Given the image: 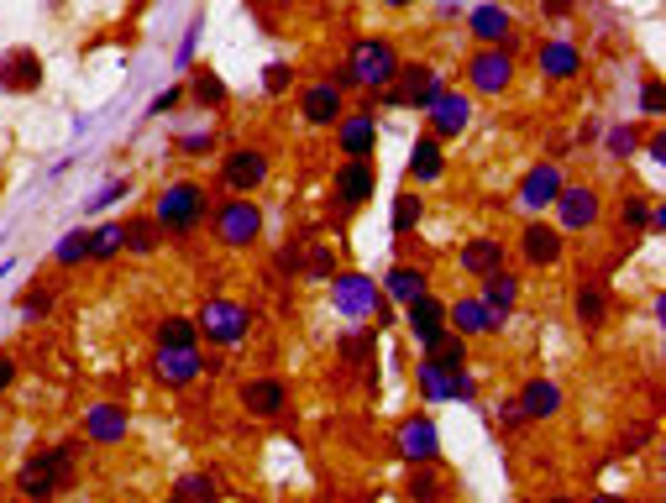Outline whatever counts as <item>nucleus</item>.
<instances>
[{"mask_svg":"<svg viewBox=\"0 0 666 503\" xmlns=\"http://www.w3.org/2000/svg\"><path fill=\"white\" fill-rule=\"evenodd\" d=\"M640 111H645V116H662V79H656V74L640 79Z\"/></svg>","mask_w":666,"mask_h":503,"instance_id":"obj_46","label":"nucleus"},{"mask_svg":"<svg viewBox=\"0 0 666 503\" xmlns=\"http://www.w3.org/2000/svg\"><path fill=\"white\" fill-rule=\"evenodd\" d=\"M378 189V168L373 158H341V168H331V205L336 210H363Z\"/></svg>","mask_w":666,"mask_h":503,"instance_id":"obj_16","label":"nucleus"},{"mask_svg":"<svg viewBox=\"0 0 666 503\" xmlns=\"http://www.w3.org/2000/svg\"><path fill=\"white\" fill-rule=\"evenodd\" d=\"M504 263H510L504 237H467L462 252H456V267H462L467 278H483V273H493V267H504Z\"/></svg>","mask_w":666,"mask_h":503,"instance_id":"obj_29","label":"nucleus"},{"mask_svg":"<svg viewBox=\"0 0 666 503\" xmlns=\"http://www.w3.org/2000/svg\"><path fill=\"white\" fill-rule=\"evenodd\" d=\"M152 347H200L194 315H163V320L152 326Z\"/></svg>","mask_w":666,"mask_h":503,"instance_id":"obj_39","label":"nucleus"},{"mask_svg":"<svg viewBox=\"0 0 666 503\" xmlns=\"http://www.w3.org/2000/svg\"><path fill=\"white\" fill-rule=\"evenodd\" d=\"M122 237H126V252H131V257H152V252L168 241V237H163V226L152 221V210H148V215H126Z\"/></svg>","mask_w":666,"mask_h":503,"instance_id":"obj_36","label":"nucleus"},{"mask_svg":"<svg viewBox=\"0 0 666 503\" xmlns=\"http://www.w3.org/2000/svg\"><path fill=\"white\" fill-rule=\"evenodd\" d=\"M389 11H410V5H420V0H384Z\"/></svg>","mask_w":666,"mask_h":503,"instance_id":"obj_53","label":"nucleus"},{"mask_svg":"<svg viewBox=\"0 0 666 503\" xmlns=\"http://www.w3.org/2000/svg\"><path fill=\"white\" fill-rule=\"evenodd\" d=\"M336 356H341L347 373H367V367L378 362V336H373V330H347V336L336 341Z\"/></svg>","mask_w":666,"mask_h":503,"instance_id":"obj_38","label":"nucleus"},{"mask_svg":"<svg viewBox=\"0 0 666 503\" xmlns=\"http://www.w3.org/2000/svg\"><path fill=\"white\" fill-rule=\"evenodd\" d=\"M42 85H48V68H42L37 48L16 42V48L0 53V95H37Z\"/></svg>","mask_w":666,"mask_h":503,"instance_id":"obj_18","label":"nucleus"},{"mask_svg":"<svg viewBox=\"0 0 666 503\" xmlns=\"http://www.w3.org/2000/svg\"><path fill=\"white\" fill-rule=\"evenodd\" d=\"M614 221H619V231L636 241V237H645V231H662V205H651L645 194H619V210H614Z\"/></svg>","mask_w":666,"mask_h":503,"instance_id":"obj_31","label":"nucleus"},{"mask_svg":"<svg viewBox=\"0 0 666 503\" xmlns=\"http://www.w3.org/2000/svg\"><path fill=\"white\" fill-rule=\"evenodd\" d=\"M478 284H483V289H478V299L488 304V315H493V320L504 326V320H510V315L519 310V294H525V278H519L515 267L504 263V267H493V273H483Z\"/></svg>","mask_w":666,"mask_h":503,"instance_id":"obj_26","label":"nucleus"},{"mask_svg":"<svg viewBox=\"0 0 666 503\" xmlns=\"http://www.w3.org/2000/svg\"><path fill=\"white\" fill-rule=\"evenodd\" d=\"M237 404H242V415L252 419H278L289 410V383L278 378V373H257V378H247L237 388Z\"/></svg>","mask_w":666,"mask_h":503,"instance_id":"obj_22","label":"nucleus"},{"mask_svg":"<svg viewBox=\"0 0 666 503\" xmlns=\"http://www.w3.org/2000/svg\"><path fill=\"white\" fill-rule=\"evenodd\" d=\"M211 215V189L200 178H174L152 194V221L163 226V237H194Z\"/></svg>","mask_w":666,"mask_h":503,"instance_id":"obj_1","label":"nucleus"},{"mask_svg":"<svg viewBox=\"0 0 666 503\" xmlns=\"http://www.w3.org/2000/svg\"><path fill=\"white\" fill-rule=\"evenodd\" d=\"M456 373H462V367H441V362H430V356L420 352V367H415V388H420L425 404H452Z\"/></svg>","mask_w":666,"mask_h":503,"instance_id":"obj_32","label":"nucleus"},{"mask_svg":"<svg viewBox=\"0 0 666 503\" xmlns=\"http://www.w3.org/2000/svg\"><path fill=\"white\" fill-rule=\"evenodd\" d=\"M608 310H614V289H608L604 273H582L573 289V320L577 330H588V336H599L608 326Z\"/></svg>","mask_w":666,"mask_h":503,"instance_id":"obj_17","label":"nucleus"},{"mask_svg":"<svg viewBox=\"0 0 666 503\" xmlns=\"http://www.w3.org/2000/svg\"><path fill=\"white\" fill-rule=\"evenodd\" d=\"M131 436V410L116 399H100L85 410V441L90 445H122Z\"/></svg>","mask_w":666,"mask_h":503,"instance_id":"obj_28","label":"nucleus"},{"mask_svg":"<svg viewBox=\"0 0 666 503\" xmlns=\"http://www.w3.org/2000/svg\"><path fill=\"white\" fill-rule=\"evenodd\" d=\"M447 326L456 336H488V330H499V320L488 315V304L478 294H462L456 304H447Z\"/></svg>","mask_w":666,"mask_h":503,"instance_id":"obj_33","label":"nucleus"},{"mask_svg":"<svg viewBox=\"0 0 666 503\" xmlns=\"http://www.w3.org/2000/svg\"><path fill=\"white\" fill-rule=\"evenodd\" d=\"M273 178V158L263 148H231L221 158V189L231 194H257Z\"/></svg>","mask_w":666,"mask_h":503,"instance_id":"obj_15","label":"nucleus"},{"mask_svg":"<svg viewBox=\"0 0 666 503\" xmlns=\"http://www.w3.org/2000/svg\"><path fill=\"white\" fill-rule=\"evenodd\" d=\"M148 378L168 393H184L205 378V356H200V347H152Z\"/></svg>","mask_w":666,"mask_h":503,"instance_id":"obj_11","label":"nucleus"},{"mask_svg":"<svg viewBox=\"0 0 666 503\" xmlns=\"http://www.w3.org/2000/svg\"><path fill=\"white\" fill-rule=\"evenodd\" d=\"M53 263H59V267L90 263V231H68V237L59 241V252H53Z\"/></svg>","mask_w":666,"mask_h":503,"instance_id":"obj_42","label":"nucleus"},{"mask_svg":"<svg viewBox=\"0 0 666 503\" xmlns=\"http://www.w3.org/2000/svg\"><path fill=\"white\" fill-rule=\"evenodd\" d=\"M447 85L430 63H420V59H404L399 63V74L389 79V89H378L384 95V105L389 111H425L430 100H436V89Z\"/></svg>","mask_w":666,"mask_h":503,"instance_id":"obj_9","label":"nucleus"},{"mask_svg":"<svg viewBox=\"0 0 666 503\" xmlns=\"http://www.w3.org/2000/svg\"><path fill=\"white\" fill-rule=\"evenodd\" d=\"M211 237L226 247V252H247L263 237V205L252 194H231V200H211Z\"/></svg>","mask_w":666,"mask_h":503,"instance_id":"obj_4","label":"nucleus"},{"mask_svg":"<svg viewBox=\"0 0 666 503\" xmlns=\"http://www.w3.org/2000/svg\"><path fill=\"white\" fill-rule=\"evenodd\" d=\"M331 273H336V252H331V247H304L300 278H331Z\"/></svg>","mask_w":666,"mask_h":503,"instance_id":"obj_43","label":"nucleus"},{"mask_svg":"<svg viewBox=\"0 0 666 503\" xmlns=\"http://www.w3.org/2000/svg\"><path fill=\"white\" fill-rule=\"evenodd\" d=\"M515 410L530 419V425H541V419H556L562 410H567V393H562V383H556V378L536 373V378H525V383H519Z\"/></svg>","mask_w":666,"mask_h":503,"instance_id":"obj_23","label":"nucleus"},{"mask_svg":"<svg viewBox=\"0 0 666 503\" xmlns=\"http://www.w3.org/2000/svg\"><path fill=\"white\" fill-rule=\"evenodd\" d=\"M536 68H541L545 85H577L588 59H582V48H577L573 37H545L541 48H536Z\"/></svg>","mask_w":666,"mask_h":503,"instance_id":"obj_20","label":"nucleus"},{"mask_svg":"<svg viewBox=\"0 0 666 503\" xmlns=\"http://www.w3.org/2000/svg\"><path fill=\"white\" fill-rule=\"evenodd\" d=\"M404 178H410L415 189H436V184L447 178V142H441V137H430V131H420V137L410 142Z\"/></svg>","mask_w":666,"mask_h":503,"instance_id":"obj_25","label":"nucleus"},{"mask_svg":"<svg viewBox=\"0 0 666 503\" xmlns=\"http://www.w3.org/2000/svg\"><path fill=\"white\" fill-rule=\"evenodd\" d=\"M551 221L567 237H588L593 226H604V194L593 184H562V194L551 200Z\"/></svg>","mask_w":666,"mask_h":503,"instance_id":"obj_10","label":"nucleus"},{"mask_svg":"<svg viewBox=\"0 0 666 503\" xmlns=\"http://www.w3.org/2000/svg\"><path fill=\"white\" fill-rule=\"evenodd\" d=\"M436 11H441V22H456L462 16V0H436Z\"/></svg>","mask_w":666,"mask_h":503,"instance_id":"obj_52","label":"nucleus"},{"mask_svg":"<svg viewBox=\"0 0 666 503\" xmlns=\"http://www.w3.org/2000/svg\"><path fill=\"white\" fill-rule=\"evenodd\" d=\"M519 79L515 48H473L467 63H462V89L473 100H504Z\"/></svg>","mask_w":666,"mask_h":503,"instance_id":"obj_3","label":"nucleus"},{"mask_svg":"<svg viewBox=\"0 0 666 503\" xmlns=\"http://www.w3.org/2000/svg\"><path fill=\"white\" fill-rule=\"evenodd\" d=\"M289 89H294V63H268V68H263V95L278 100V95H289Z\"/></svg>","mask_w":666,"mask_h":503,"instance_id":"obj_45","label":"nucleus"},{"mask_svg":"<svg viewBox=\"0 0 666 503\" xmlns=\"http://www.w3.org/2000/svg\"><path fill=\"white\" fill-rule=\"evenodd\" d=\"M168 493H174V499H215V493H221V482H215V477H200V473H194V477H179Z\"/></svg>","mask_w":666,"mask_h":503,"instance_id":"obj_44","label":"nucleus"},{"mask_svg":"<svg viewBox=\"0 0 666 503\" xmlns=\"http://www.w3.org/2000/svg\"><path fill=\"white\" fill-rule=\"evenodd\" d=\"M189 95H184V85H168L163 95H152V105H148V116H168L174 105H184Z\"/></svg>","mask_w":666,"mask_h":503,"instance_id":"obj_48","label":"nucleus"},{"mask_svg":"<svg viewBox=\"0 0 666 503\" xmlns=\"http://www.w3.org/2000/svg\"><path fill=\"white\" fill-rule=\"evenodd\" d=\"M378 289H384L389 304H410V299H420L425 289H430V273H425L420 263H410V257H399V263L384 273V284H378Z\"/></svg>","mask_w":666,"mask_h":503,"instance_id":"obj_30","label":"nucleus"},{"mask_svg":"<svg viewBox=\"0 0 666 503\" xmlns=\"http://www.w3.org/2000/svg\"><path fill=\"white\" fill-rule=\"evenodd\" d=\"M441 330H447V299L441 294H430V289H425L420 299H410V304H404V336H410L420 352L441 336Z\"/></svg>","mask_w":666,"mask_h":503,"instance_id":"obj_27","label":"nucleus"},{"mask_svg":"<svg viewBox=\"0 0 666 503\" xmlns=\"http://www.w3.org/2000/svg\"><path fill=\"white\" fill-rule=\"evenodd\" d=\"M452 404H478V383L467 378V367L456 373V393H452Z\"/></svg>","mask_w":666,"mask_h":503,"instance_id":"obj_50","label":"nucleus"},{"mask_svg":"<svg viewBox=\"0 0 666 503\" xmlns=\"http://www.w3.org/2000/svg\"><path fill=\"white\" fill-rule=\"evenodd\" d=\"M536 5H545V0H536Z\"/></svg>","mask_w":666,"mask_h":503,"instance_id":"obj_55","label":"nucleus"},{"mask_svg":"<svg viewBox=\"0 0 666 503\" xmlns=\"http://www.w3.org/2000/svg\"><path fill=\"white\" fill-rule=\"evenodd\" d=\"M22 310H27V315H37V310L48 315V310H53V289H27V299H22Z\"/></svg>","mask_w":666,"mask_h":503,"instance_id":"obj_49","label":"nucleus"},{"mask_svg":"<svg viewBox=\"0 0 666 503\" xmlns=\"http://www.w3.org/2000/svg\"><path fill=\"white\" fill-rule=\"evenodd\" d=\"M326 284H331V304L347 320H373V315L384 310V289H378V278H367V273H331Z\"/></svg>","mask_w":666,"mask_h":503,"instance_id":"obj_14","label":"nucleus"},{"mask_svg":"<svg viewBox=\"0 0 666 503\" xmlns=\"http://www.w3.org/2000/svg\"><path fill=\"white\" fill-rule=\"evenodd\" d=\"M562 184H567V168H562L556 158H536V163L525 168V178H519V189H515L519 215H545L551 200L562 194Z\"/></svg>","mask_w":666,"mask_h":503,"instance_id":"obj_13","label":"nucleus"},{"mask_svg":"<svg viewBox=\"0 0 666 503\" xmlns=\"http://www.w3.org/2000/svg\"><path fill=\"white\" fill-rule=\"evenodd\" d=\"M467 22V42L473 48H519V16L504 0H478L462 11Z\"/></svg>","mask_w":666,"mask_h":503,"instance_id":"obj_8","label":"nucleus"},{"mask_svg":"<svg viewBox=\"0 0 666 503\" xmlns=\"http://www.w3.org/2000/svg\"><path fill=\"white\" fill-rule=\"evenodd\" d=\"M336 152L341 158H373L378 152V116L373 111H341V121L331 126Z\"/></svg>","mask_w":666,"mask_h":503,"instance_id":"obj_24","label":"nucleus"},{"mask_svg":"<svg viewBox=\"0 0 666 503\" xmlns=\"http://www.w3.org/2000/svg\"><path fill=\"white\" fill-rule=\"evenodd\" d=\"M179 152H189V158H200V152H211L215 148V126H205V131H189V137H179L174 142Z\"/></svg>","mask_w":666,"mask_h":503,"instance_id":"obj_47","label":"nucleus"},{"mask_svg":"<svg viewBox=\"0 0 666 503\" xmlns=\"http://www.w3.org/2000/svg\"><path fill=\"white\" fill-rule=\"evenodd\" d=\"M399 63H404V53H399L394 37H384V32L357 37V42H352V59H347V85L378 95V89H389V79L399 74Z\"/></svg>","mask_w":666,"mask_h":503,"instance_id":"obj_2","label":"nucleus"},{"mask_svg":"<svg viewBox=\"0 0 666 503\" xmlns=\"http://www.w3.org/2000/svg\"><path fill=\"white\" fill-rule=\"evenodd\" d=\"M194 326H200V341H211L221 352L242 347L247 330H252V310L242 299H226V294H211L200 310H194Z\"/></svg>","mask_w":666,"mask_h":503,"instance_id":"obj_6","label":"nucleus"},{"mask_svg":"<svg viewBox=\"0 0 666 503\" xmlns=\"http://www.w3.org/2000/svg\"><path fill=\"white\" fill-rule=\"evenodd\" d=\"M394 451H399V462H441V425L415 410L410 419H399Z\"/></svg>","mask_w":666,"mask_h":503,"instance_id":"obj_21","label":"nucleus"},{"mask_svg":"<svg viewBox=\"0 0 666 503\" xmlns=\"http://www.w3.org/2000/svg\"><path fill=\"white\" fill-rule=\"evenodd\" d=\"M122 252H126L122 221H111V226L90 231V263H111V257H122Z\"/></svg>","mask_w":666,"mask_h":503,"instance_id":"obj_41","label":"nucleus"},{"mask_svg":"<svg viewBox=\"0 0 666 503\" xmlns=\"http://www.w3.org/2000/svg\"><path fill=\"white\" fill-rule=\"evenodd\" d=\"M16 383V356H0V393Z\"/></svg>","mask_w":666,"mask_h":503,"instance_id":"obj_51","label":"nucleus"},{"mask_svg":"<svg viewBox=\"0 0 666 503\" xmlns=\"http://www.w3.org/2000/svg\"><path fill=\"white\" fill-rule=\"evenodd\" d=\"M341 111H347V89L336 85V74H326V79H310V85L300 89V116H304V126H315V131H331L336 121H341Z\"/></svg>","mask_w":666,"mask_h":503,"instance_id":"obj_19","label":"nucleus"},{"mask_svg":"<svg viewBox=\"0 0 666 503\" xmlns=\"http://www.w3.org/2000/svg\"><path fill=\"white\" fill-rule=\"evenodd\" d=\"M425 116V131L430 137H441V142H456V137H467V126H473V95L456 85H441L436 89V100L420 111Z\"/></svg>","mask_w":666,"mask_h":503,"instance_id":"obj_12","label":"nucleus"},{"mask_svg":"<svg viewBox=\"0 0 666 503\" xmlns=\"http://www.w3.org/2000/svg\"><path fill=\"white\" fill-rule=\"evenodd\" d=\"M515 252L530 273H551V267L567 263V231H562L556 221H545V215H525Z\"/></svg>","mask_w":666,"mask_h":503,"instance_id":"obj_7","label":"nucleus"},{"mask_svg":"<svg viewBox=\"0 0 666 503\" xmlns=\"http://www.w3.org/2000/svg\"><path fill=\"white\" fill-rule=\"evenodd\" d=\"M604 152H608V163H630L640 152V121H614L604 131Z\"/></svg>","mask_w":666,"mask_h":503,"instance_id":"obj_40","label":"nucleus"},{"mask_svg":"<svg viewBox=\"0 0 666 503\" xmlns=\"http://www.w3.org/2000/svg\"><path fill=\"white\" fill-rule=\"evenodd\" d=\"M74 482V445H48V451H32L16 473V493L27 499H53Z\"/></svg>","mask_w":666,"mask_h":503,"instance_id":"obj_5","label":"nucleus"},{"mask_svg":"<svg viewBox=\"0 0 666 503\" xmlns=\"http://www.w3.org/2000/svg\"><path fill=\"white\" fill-rule=\"evenodd\" d=\"M184 95H189L194 105H205V111H221V105L231 100V89H226V79L215 74L211 63H194V68H189V89H184Z\"/></svg>","mask_w":666,"mask_h":503,"instance_id":"obj_35","label":"nucleus"},{"mask_svg":"<svg viewBox=\"0 0 666 503\" xmlns=\"http://www.w3.org/2000/svg\"><path fill=\"white\" fill-rule=\"evenodd\" d=\"M404 499H420V503H436L447 499V477H441V462H404Z\"/></svg>","mask_w":666,"mask_h":503,"instance_id":"obj_34","label":"nucleus"},{"mask_svg":"<svg viewBox=\"0 0 666 503\" xmlns=\"http://www.w3.org/2000/svg\"><path fill=\"white\" fill-rule=\"evenodd\" d=\"M247 5H257V11H263V5H273V0H247Z\"/></svg>","mask_w":666,"mask_h":503,"instance_id":"obj_54","label":"nucleus"},{"mask_svg":"<svg viewBox=\"0 0 666 503\" xmlns=\"http://www.w3.org/2000/svg\"><path fill=\"white\" fill-rule=\"evenodd\" d=\"M420 221H425V189H399L394 194V210H389V226H394V237L404 241V237H415L420 231Z\"/></svg>","mask_w":666,"mask_h":503,"instance_id":"obj_37","label":"nucleus"}]
</instances>
